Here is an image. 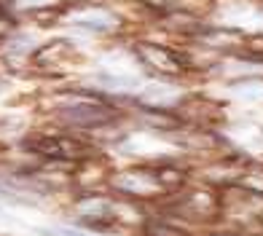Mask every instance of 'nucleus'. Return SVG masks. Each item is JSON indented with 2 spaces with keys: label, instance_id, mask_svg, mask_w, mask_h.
<instances>
[{
  "label": "nucleus",
  "instance_id": "nucleus-1",
  "mask_svg": "<svg viewBox=\"0 0 263 236\" xmlns=\"http://www.w3.org/2000/svg\"><path fill=\"white\" fill-rule=\"evenodd\" d=\"M62 115L78 124H100L107 118V110L94 108V105H73V108H62Z\"/></svg>",
  "mask_w": 263,
  "mask_h": 236
},
{
  "label": "nucleus",
  "instance_id": "nucleus-2",
  "mask_svg": "<svg viewBox=\"0 0 263 236\" xmlns=\"http://www.w3.org/2000/svg\"><path fill=\"white\" fill-rule=\"evenodd\" d=\"M239 94H245V97L250 94V100H255V97H260V94H263V86H242V89H239Z\"/></svg>",
  "mask_w": 263,
  "mask_h": 236
},
{
  "label": "nucleus",
  "instance_id": "nucleus-3",
  "mask_svg": "<svg viewBox=\"0 0 263 236\" xmlns=\"http://www.w3.org/2000/svg\"><path fill=\"white\" fill-rule=\"evenodd\" d=\"M57 236H91V233H83V231H59Z\"/></svg>",
  "mask_w": 263,
  "mask_h": 236
},
{
  "label": "nucleus",
  "instance_id": "nucleus-4",
  "mask_svg": "<svg viewBox=\"0 0 263 236\" xmlns=\"http://www.w3.org/2000/svg\"><path fill=\"white\" fill-rule=\"evenodd\" d=\"M0 89H3V86H0Z\"/></svg>",
  "mask_w": 263,
  "mask_h": 236
}]
</instances>
